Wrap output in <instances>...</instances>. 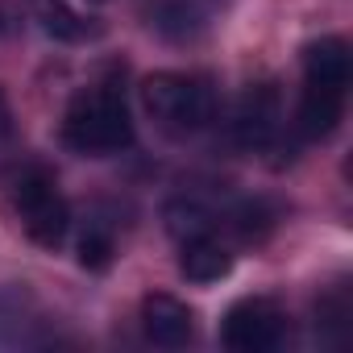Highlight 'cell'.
<instances>
[{
	"instance_id": "cell-9",
	"label": "cell",
	"mask_w": 353,
	"mask_h": 353,
	"mask_svg": "<svg viewBox=\"0 0 353 353\" xmlns=\"http://www.w3.org/2000/svg\"><path fill=\"white\" fill-rule=\"evenodd\" d=\"M150 26L170 42H192V38L204 34L208 13H204L200 0H154L150 5Z\"/></svg>"
},
{
	"instance_id": "cell-2",
	"label": "cell",
	"mask_w": 353,
	"mask_h": 353,
	"mask_svg": "<svg viewBox=\"0 0 353 353\" xmlns=\"http://www.w3.org/2000/svg\"><path fill=\"white\" fill-rule=\"evenodd\" d=\"M141 100L150 117L166 133H200L216 117V92L204 75H183V71H154L141 83Z\"/></svg>"
},
{
	"instance_id": "cell-10",
	"label": "cell",
	"mask_w": 353,
	"mask_h": 353,
	"mask_svg": "<svg viewBox=\"0 0 353 353\" xmlns=\"http://www.w3.org/2000/svg\"><path fill=\"white\" fill-rule=\"evenodd\" d=\"M303 79L307 83H328V88H349V46L345 38H316L303 46Z\"/></svg>"
},
{
	"instance_id": "cell-13",
	"label": "cell",
	"mask_w": 353,
	"mask_h": 353,
	"mask_svg": "<svg viewBox=\"0 0 353 353\" xmlns=\"http://www.w3.org/2000/svg\"><path fill=\"white\" fill-rule=\"evenodd\" d=\"M46 30H50L54 38H63V42H83V38H92V34H96L79 13H71L67 5H59V0L46 9Z\"/></svg>"
},
{
	"instance_id": "cell-6",
	"label": "cell",
	"mask_w": 353,
	"mask_h": 353,
	"mask_svg": "<svg viewBox=\"0 0 353 353\" xmlns=\"http://www.w3.org/2000/svg\"><path fill=\"white\" fill-rule=\"evenodd\" d=\"M141 328H145V336H150L154 345H162V349H179V345L192 341L196 316H192V307H188L183 299L154 291V295L141 299Z\"/></svg>"
},
{
	"instance_id": "cell-14",
	"label": "cell",
	"mask_w": 353,
	"mask_h": 353,
	"mask_svg": "<svg viewBox=\"0 0 353 353\" xmlns=\"http://www.w3.org/2000/svg\"><path fill=\"white\" fill-rule=\"evenodd\" d=\"M13 133V108H9V96L0 92V137Z\"/></svg>"
},
{
	"instance_id": "cell-7",
	"label": "cell",
	"mask_w": 353,
	"mask_h": 353,
	"mask_svg": "<svg viewBox=\"0 0 353 353\" xmlns=\"http://www.w3.org/2000/svg\"><path fill=\"white\" fill-rule=\"evenodd\" d=\"M345 117V88H328V83H307L299 92V112H295V129L307 141L328 137Z\"/></svg>"
},
{
	"instance_id": "cell-11",
	"label": "cell",
	"mask_w": 353,
	"mask_h": 353,
	"mask_svg": "<svg viewBox=\"0 0 353 353\" xmlns=\"http://www.w3.org/2000/svg\"><path fill=\"white\" fill-rule=\"evenodd\" d=\"M166 229L179 237V241H188V237L208 233V229H212V216H208L200 204H192V200H174V204L166 208Z\"/></svg>"
},
{
	"instance_id": "cell-3",
	"label": "cell",
	"mask_w": 353,
	"mask_h": 353,
	"mask_svg": "<svg viewBox=\"0 0 353 353\" xmlns=\"http://www.w3.org/2000/svg\"><path fill=\"white\" fill-rule=\"evenodd\" d=\"M13 208L38 245H46V250L63 245V237L71 229V208L46 166H26L13 179Z\"/></svg>"
},
{
	"instance_id": "cell-4",
	"label": "cell",
	"mask_w": 353,
	"mask_h": 353,
	"mask_svg": "<svg viewBox=\"0 0 353 353\" xmlns=\"http://www.w3.org/2000/svg\"><path fill=\"white\" fill-rule=\"evenodd\" d=\"M221 341L233 353H270L287 341V316L270 299H237L225 312Z\"/></svg>"
},
{
	"instance_id": "cell-5",
	"label": "cell",
	"mask_w": 353,
	"mask_h": 353,
	"mask_svg": "<svg viewBox=\"0 0 353 353\" xmlns=\"http://www.w3.org/2000/svg\"><path fill=\"white\" fill-rule=\"evenodd\" d=\"M283 129V96L274 83H254L237 100L233 112V137L241 150H266Z\"/></svg>"
},
{
	"instance_id": "cell-1",
	"label": "cell",
	"mask_w": 353,
	"mask_h": 353,
	"mask_svg": "<svg viewBox=\"0 0 353 353\" xmlns=\"http://www.w3.org/2000/svg\"><path fill=\"white\" fill-rule=\"evenodd\" d=\"M63 141L75 154L88 158H104V154H121L133 145V117L129 104L117 88L100 83V88H83L63 117Z\"/></svg>"
},
{
	"instance_id": "cell-12",
	"label": "cell",
	"mask_w": 353,
	"mask_h": 353,
	"mask_svg": "<svg viewBox=\"0 0 353 353\" xmlns=\"http://www.w3.org/2000/svg\"><path fill=\"white\" fill-rule=\"evenodd\" d=\"M75 250H79V262H83L88 270H104V266L112 262V250H117V245H112V233H108L104 225H88Z\"/></svg>"
},
{
	"instance_id": "cell-15",
	"label": "cell",
	"mask_w": 353,
	"mask_h": 353,
	"mask_svg": "<svg viewBox=\"0 0 353 353\" xmlns=\"http://www.w3.org/2000/svg\"><path fill=\"white\" fill-rule=\"evenodd\" d=\"M200 5H216V0H200Z\"/></svg>"
},
{
	"instance_id": "cell-8",
	"label": "cell",
	"mask_w": 353,
	"mask_h": 353,
	"mask_svg": "<svg viewBox=\"0 0 353 353\" xmlns=\"http://www.w3.org/2000/svg\"><path fill=\"white\" fill-rule=\"evenodd\" d=\"M179 270H183L188 283H221V279L233 270V254H229V245H221L212 233H200V237H188V241H183Z\"/></svg>"
}]
</instances>
